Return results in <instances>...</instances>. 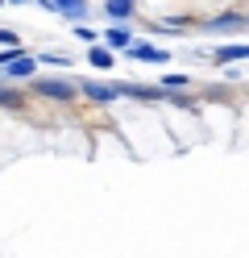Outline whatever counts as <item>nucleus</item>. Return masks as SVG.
<instances>
[{"instance_id": "f257e3e1", "label": "nucleus", "mask_w": 249, "mask_h": 258, "mask_svg": "<svg viewBox=\"0 0 249 258\" xmlns=\"http://www.w3.org/2000/svg\"><path fill=\"white\" fill-rule=\"evenodd\" d=\"M83 96H92V100H116V96H125V88H108V84H83Z\"/></svg>"}, {"instance_id": "f03ea898", "label": "nucleus", "mask_w": 249, "mask_h": 258, "mask_svg": "<svg viewBox=\"0 0 249 258\" xmlns=\"http://www.w3.org/2000/svg\"><path fill=\"white\" fill-rule=\"evenodd\" d=\"M38 92H42V96H58V100H66V96H71V84H58V79H42Z\"/></svg>"}, {"instance_id": "7ed1b4c3", "label": "nucleus", "mask_w": 249, "mask_h": 258, "mask_svg": "<svg viewBox=\"0 0 249 258\" xmlns=\"http://www.w3.org/2000/svg\"><path fill=\"white\" fill-rule=\"evenodd\" d=\"M46 5H54V9H62L66 17H83V13H88V5H83V0H46Z\"/></svg>"}, {"instance_id": "20e7f679", "label": "nucleus", "mask_w": 249, "mask_h": 258, "mask_svg": "<svg viewBox=\"0 0 249 258\" xmlns=\"http://www.w3.org/2000/svg\"><path fill=\"white\" fill-rule=\"evenodd\" d=\"M129 54H133V58H145V62H162V58H166V54L158 50V46H133Z\"/></svg>"}, {"instance_id": "39448f33", "label": "nucleus", "mask_w": 249, "mask_h": 258, "mask_svg": "<svg viewBox=\"0 0 249 258\" xmlns=\"http://www.w3.org/2000/svg\"><path fill=\"white\" fill-rule=\"evenodd\" d=\"M249 50L245 46H224V50H216V62H232V58H245Z\"/></svg>"}, {"instance_id": "423d86ee", "label": "nucleus", "mask_w": 249, "mask_h": 258, "mask_svg": "<svg viewBox=\"0 0 249 258\" xmlns=\"http://www.w3.org/2000/svg\"><path fill=\"white\" fill-rule=\"evenodd\" d=\"M9 71H13V75H21V79L33 75V58H13V62H9Z\"/></svg>"}, {"instance_id": "0eeeda50", "label": "nucleus", "mask_w": 249, "mask_h": 258, "mask_svg": "<svg viewBox=\"0 0 249 258\" xmlns=\"http://www.w3.org/2000/svg\"><path fill=\"white\" fill-rule=\"evenodd\" d=\"M129 9H133V0H108V13H112V17H129Z\"/></svg>"}, {"instance_id": "6e6552de", "label": "nucleus", "mask_w": 249, "mask_h": 258, "mask_svg": "<svg viewBox=\"0 0 249 258\" xmlns=\"http://www.w3.org/2000/svg\"><path fill=\"white\" fill-rule=\"evenodd\" d=\"M92 62H96V67H112V54L104 50V46H96V50H92Z\"/></svg>"}, {"instance_id": "1a4fd4ad", "label": "nucleus", "mask_w": 249, "mask_h": 258, "mask_svg": "<svg viewBox=\"0 0 249 258\" xmlns=\"http://www.w3.org/2000/svg\"><path fill=\"white\" fill-rule=\"evenodd\" d=\"M108 46H129V34H125V29H108Z\"/></svg>"}, {"instance_id": "9d476101", "label": "nucleus", "mask_w": 249, "mask_h": 258, "mask_svg": "<svg viewBox=\"0 0 249 258\" xmlns=\"http://www.w3.org/2000/svg\"><path fill=\"white\" fill-rule=\"evenodd\" d=\"M162 88H187V79H183V75H166Z\"/></svg>"}, {"instance_id": "9b49d317", "label": "nucleus", "mask_w": 249, "mask_h": 258, "mask_svg": "<svg viewBox=\"0 0 249 258\" xmlns=\"http://www.w3.org/2000/svg\"><path fill=\"white\" fill-rule=\"evenodd\" d=\"M0 104H17V92H5V88H0Z\"/></svg>"}, {"instance_id": "f8f14e48", "label": "nucleus", "mask_w": 249, "mask_h": 258, "mask_svg": "<svg viewBox=\"0 0 249 258\" xmlns=\"http://www.w3.org/2000/svg\"><path fill=\"white\" fill-rule=\"evenodd\" d=\"M0 42H5V46H17V38H13V34H5V29H0Z\"/></svg>"}, {"instance_id": "ddd939ff", "label": "nucleus", "mask_w": 249, "mask_h": 258, "mask_svg": "<svg viewBox=\"0 0 249 258\" xmlns=\"http://www.w3.org/2000/svg\"><path fill=\"white\" fill-rule=\"evenodd\" d=\"M17 5H21V0H17Z\"/></svg>"}]
</instances>
